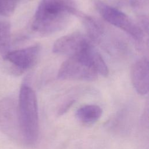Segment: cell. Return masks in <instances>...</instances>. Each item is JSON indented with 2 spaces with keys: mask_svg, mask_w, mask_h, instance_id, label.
Masks as SVG:
<instances>
[{
  "mask_svg": "<svg viewBox=\"0 0 149 149\" xmlns=\"http://www.w3.org/2000/svg\"><path fill=\"white\" fill-rule=\"evenodd\" d=\"M72 0H41L36 11L32 29L41 35L60 31L77 10Z\"/></svg>",
  "mask_w": 149,
  "mask_h": 149,
  "instance_id": "cell-1",
  "label": "cell"
},
{
  "mask_svg": "<svg viewBox=\"0 0 149 149\" xmlns=\"http://www.w3.org/2000/svg\"><path fill=\"white\" fill-rule=\"evenodd\" d=\"M17 113L22 141L29 145L35 144L39 135L37 100L34 91L26 84L20 89Z\"/></svg>",
  "mask_w": 149,
  "mask_h": 149,
  "instance_id": "cell-2",
  "label": "cell"
},
{
  "mask_svg": "<svg viewBox=\"0 0 149 149\" xmlns=\"http://www.w3.org/2000/svg\"><path fill=\"white\" fill-rule=\"evenodd\" d=\"M95 8L102 17L109 24L124 31L137 41H141L144 32L124 12L101 1H96Z\"/></svg>",
  "mask_w": 149,
  "mask_h": 149,
  "instance_id": "cell-3",
  "label": "cell"
},
{
  "mask_svg": "<svg viewBox=\"0 0 149 149\" xmlns=\"http://www.w3.org/2000/svg\"><path fill=\"white\" fill-rule=\"evenodd\" d=\"M98 74L83 59L79 56L69 57L61 65L58 77L61 80L94 81Z\"/></svg>",
  "mask_w": 149,
  "mask_h": 149,
  "instance_id": "cell-4",
  "label": "cell"
},
{
  "mask_svg": "<svg viewBox=\"0 0 149 149\" xmlns=\"http://www.w3.org/2000/svg\"><path fill=\"white\" fill-rule=\"evenodd\" d=\"M0 132L10 139L22 141L17 105L11 98L6 97L0 100Z\"/></svg>",
  "mask_w": 149,
  "mask_h": 149,
  "instance_id": "cell-5",
  "label": "cell"
},
{
  "mask_svg": "<svg viewBox=\"0 0 149 149\" xmlns=\"http://www.w3.org/2000/svg\"><path fill=\"white\" fill-rule=\"evenodd\" d=\"M40 52V46L36 44L22 49L10 51L3 59L12 65V71L16 75H20L36 63Z\"/></svg>",
  "mask_w": 149,
  "mask_h": 149,
  "instance_id": "cell-6",
  "label": "cell"
},
{
  "mask_svg": "<svg viewBox=\"0 0 149 149\" xmlns=\"http://www.w3.org/2000/svg\"><path fill=\"white\" fill-rule=\"evenodd\" d=\"M90 43L81 33L73 32L57 39L54 43L52 51L69 57L76 56L80 54Z\"/></svg>",
  "mask_w": 149,
  "mask_h": 149,
  "instance_id": "cell-7",
  "label": "cell"
},
{
  "mask_svg": "<svg viewBox=\"0 0 149 149\" xmlns=\"http://www.w3.org/2000/svg\"><path fill=\"white\" fill-rule=\"evenodd\" d=\"M148 61L146 58L137 61L131 68L130 76L132 84L138 94L144 95L149 90Z\"/></svg>",
  "mask_w": 149,
  "mask_h": 149,
  "instance_id": "cell-8",
  "label": "cell"
},
{
  "mask_svg": "<svg viewBox=\"0 0 149 149\" xmlns=\"http://www.w3.org/2000/svg\"><path fill=\"white\" fill-rule=\"evenodd\" d=\"M85 60L98 74L107 77L109 74L108 66L102 56L90 43L79 55L76 56Z\"/></svg>",
  "mask_w": 149,
  "mask_h": 149,
  "instance_id": "cell-9",
  "label": "cell"
},
{
  "mask_svg": "<svg viewBox=\"0 0 149 149\" xmlns=\"http://www.w3.org/2000/svg\"><path fill=\"white\" fill-rule=\"evenodd\" d=\"M102 111L97 105L89 104L81 107L76 111V117L84 124H92L97 122L101 116Z\"/></svg>",
  "mask_w": 149,
  "mask_h": 149,
  "instance_id": "cell-10",
  "label": "cell"
},
{
  "mask_svg": "<svg viewBox=\"0 0 149 149\" xmlns=\"http://www.w3.org/2000/svg\"><path fill=\"white\" fill-rule=\"evenodd\" d=\"M74 15L79 17L83 23L88 34L93 40H100L102 33L103 29L101 25L93 17L77 10Z\"/></svg>",
  "mask_w": 149,
  "mask_h": 149,
  "instance_id": "cell-11",
  "label": "cell"
},
{
  "mask_svg": "<svg viewBox=\"0 0 149 149\" xmlns=\"http://www.w3.org/2000/svg\"><path fill=\"white\" fill-rule=\"evenodd\" d=\"M10 24L8 22L0 21V54L3 58L10 51Z\"/></svg>",
  "mask_w": 149,
  "mask_h": 149,
  "instance_id": "cell-12",
  "label": "cell"
},
{
  "mask_svg": "<svg viewBox=\"0 0 149 149\" xmlns=\"http://www.w3.org/2000/svg\"><path fill=\"white\" fill-rule=\"evenodd\" d=\"M19 1V0H0V16L12 15Z\"/></svg>",
  "mask_w": 149,
  "mask_h": 149,
  "instance_id": "cell-13",
  "label": "cell"
}]
</instances>
